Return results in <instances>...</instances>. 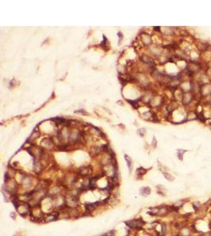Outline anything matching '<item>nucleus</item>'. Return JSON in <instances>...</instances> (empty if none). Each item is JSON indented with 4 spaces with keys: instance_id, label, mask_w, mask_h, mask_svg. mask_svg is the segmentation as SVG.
<instances>
[{
    "instance_id": "f257e3e1",
    "label": "nucleus",
    "mask_w": 211,
    "mask_h": 236,
    "mask_svg": "<svg viewBox=\"0 0 211 236\" xmlns=\"http://www.w3.org/2000/svg\"><path fill=\"white\" fill-rule=\"evenodd\" d=\"M125 223L131 229L139 230V229H142V227L144 226L145 222L141 218H139V219H133V220H127L125 222Z\"/></svg>"
},
{
    "instance_id": "f03ea898",
    "label": "nucleus",
    "mask_w": 211,
    "mask_h": 236,
    "mask_svg": "<svg viewBox=\"0 0 211 236\" xmlns=\"http://www.w3.org/2000/svg\"><path fill=\"white\" fill-rule=\"evenodd\" d=\"M5 183H6L5 190H6L10 195H16L17 191H18V186L17 182H16L14 179H10V180H8V181L6 182Z\"/></svg>"
},
{
    "instance_id": "7ed1b4c3",
    "label": "nucleus",
    "mask_w": 211,
    "mask_h": 236,
    "mask_svg": "<svg viewBox=\"0 0 211 236\" xmlns=\"http://www.w3.org/2000/svg\"><path fill=\"white\" fill-rule=\"evenodd\" d=\"M79 202L77 197H73L68 195L66 196V208L69 209H74L77 208Z\"/></svg>"
},
{
    "instance_id": "20e7f679",
    "label": "nucleus",
    "mask_w": 211,
    "mask_h": 236,
    "mask_svg": "<svg viewBox=\"0 0 211 236\" xmlns=\"http://www.w3.org/2000/svg\"><path fill=\"white\" fill-rule=\"evenodd\" d=\"M21 184L22 186V187L25 189V191H29L32 188V178L30 176L28 175H25L24 177L22 178L21 181Z\"/></svg>"
},
{
    "instance_id": "39448f33",
    "label": "nucleus",
    "mask_w": 211,
    "mask_h": 236,
    "mask_svg": "<svg viewBox=\"0 0 211 236\" xmlns=\"http://www.w3.org/2000/svg\"><path fill=\"white\" fill-rule=\"evenodd\" d=\"M60 195H62V188H61L60 186H52L51 189H49L48 191V196L51 198L57 197Z\"/></svg>"
},
{
    "instance_id": "423d86ee",
    "label": "nucleus",
    "mask_w": 211,
    "mask_h": 236,
    "mask_svg": "<svg viewBox=\"0 0 211 236\" xmlns=\"http://www.w3.org/2000/svg\"><path fill=\"white\" fill-rule=\"evenodd\" d=\"M59 212H53V213H48L46 215L44 216L43 220L45 223H50L52 221L56 220L57 219H59Z\"/></svg>"
},
{
    "instance_id": "0eeeda50",
    "label": "nucleus",
    "mask_w": 211,
    "mask_h": 236,
    "mask_svg": "<svg viewBox=\"0 0 211 236\" xmlns=\"http://www.w3.org/2000/svg\"><path fill=\"white\" fill-rule=\"evenodd\" d=\"M93 172V168L90 166V165H87V166H83V167H81L79 169H78V175L81 176H83V177H86L88 176H90Z\"/></svg>"
},
{
    "instance_id": "6e6552de",
    "label": "nucleus",
    "mask_w": 211,
    "mask_h": 236,
    "mask_svg": "<svg viewBox=\"0 0 211 236\" xmlns=\"http://www.w3.org/2000/svg\"><path fill=\"white\" fill-rule=\"evenodd\" d=\"M41 146L43 147V148L45 149H52L54 146V143H53V140L51 138H45V139H43V141H42L41 143Z\"/></svg>"
},
{
    "instance_id": "1a4fd4ad",
    "label": "nucleus",
    "mask_w": 211,
    "mask_h": 236,
    "mask_svg": "<svg viewBox=\"0 0 211 236\" xmlns=\"http://www.w3.org/2000/svg\"><path fill=\"white\" fill-rule=\"evenodd\" d=\"M101 204V202H93V203H87L85 205V209L86 211L89 212V213H92Z\"/></svg>"
},
{
    "instance_id": "9d476101",
    "label": "nucleus",
    "mask_w": 211,
    "mask_h": 236,
    "mask_svg": "<svg viewBox=\"0 0 211 236\" xmlns=\"http://www.w3.org/2000/svg\"><path fill=\"white\" fill-rule=\"evenodd\" d=\"M32 169L36 174H40V172L42 171V165L40 161V160H35L33 161V165H32Z\"/></svg>"
},
{
    "instance_id": "9b49d317",
    "label": "nucleus",
    "mask_w": 211,
    "mask_h": 236,
    "mask_svg": "<svg viewBox=\"0 0 211 236\" xmlns=\"http://www.w3.org/2000/svg\"><path fill=\"white\" fill-rule=\"evenodd\" d=\"M186 203V201L184 199H181V200H179L178 202H175L172 206V209L173 211H178L180 208H182Z\"/></svg>"
},
{
    "instance_id": "f8f14e48",
    "label": "nucleus",
    "mask_w": 211,
    "mask_h": 236,
    "mask_svg": "<svg viewBox=\"0 0 211 236\" xmlns=\"http://www.w3.org/2000/svg\"><path fill=\"white\" fill-rule=\"evenodd\" d=\"M191 233H192L191 228H188L187 227H183L182 229L180 230L179 234L180 236H191Z\"/></svg>"
},
{
    "instance_id": "ddd939ff",
    "label": "nucleus",
    "mask_w": 211,
    "mask_h": 236,
    "mask_svg": "<svg viewBox=\"0 0 211 236\" xmlns=\"http://www.w3.org/2000/svg\"><path fill=\"white\" fill-rule=\"evenodd\" d=\"M140 195L142 196V197H144V198H146V197H147V196H149V195H150V193H151V189L149 187V186H143V187H142L141 189H140Z\"/></svg>"
},
{
    "instance_id": "4468645a",
    "label": "nucleus",
    "mask_w": 211,
    "mask_h": 236,
    "mask_svg": "<svg viewBox=\"0 0 211 236\" xmlns=\"http://www.w3.org/2000/svg\"><path fill=\"white\" fill-rule=\"evenodd\" d=\"M141 59H142V62H144L149 64L150 66H151V65H155V63H154L153 60L151 59L150 58H149L148 56H145V55H144V56H142V57L141 58ZM151 67H152V66H151Z\"/></svg>"
},
{
    "instance_id": "2eb2a0df",
    "label": "nucleus",
    "mask_w": 211,
    "mask_h": 236,
    "mask_svg": "<svg viewBox=\"0 0 211 236\" xmlns=\"http://www.w3.org/2000/svg\"><path fill=\"white\" fill-rule=\"evenodd\" d=\"M125 160H126V164H127V166H128V168H129V171L130 172H131V169H132V165H133V161L131 160V158L125 154Z\"/></svg>"
},
{
    "instance_id": "dca6fc26",
    "label": "nucleus",
    "mask_w": 211,
    "mask_h": 236,
    "mask_svg": "<svg viewBox=\"0 0 211 236\" xmlns=\"http://www.w3.org/2000/svg\"><path fill=\"white\" fill-rule=\"evenodd\" d=\"M163 175H164V178H165L168 181L173 182V181L175 180V177H174L172 174L168 173V172H163Z\"/></svg>"
},
{
    "instance_id": "f3484780",
    "label": "nucleus",
    "mask_w": 211,
    "mask_h": 236,
    "mask_svg": "<svg viewBox=\"0 0 211 236\" xmlns=\"http://www.w3.org/2000/svg\"><path fill=\"white\" fill-rule=\"evenodd\" d=\"M191 205L195 212H198L200 209V208L202 207V204L199 202H194L191 203Z\"/></svg>"
},
{
    "instance_id": "a211bd4d",
    "label": "nucleus",
    "mask_w": 211,
    "mask_h": 236,
    "mask_svg": "<svg viewBox=\"0 0 211 236\" xmlns=\"http://www.w3.org/2000/svg\"><path fill=\"white\" fill-rule=\"evenodd\" d=\"M187 150H182V149H179L177 150V157L180 161L184 160V154H185Z\"/></svg>"
},
{
    "instance_id": "6ab92c4d",
    "label": "nucleus",
    "mask_w": 211,
    "mask_h": 236,
    "mask_svg": "<svg viewBox=\"0 0 211 236\" xmlns=\"http://www.w3.org/2000/svg\"><path fill=\"white\" fill-rule=\"evenodd\" d=\"M146 172H147V169H146V168L141 167V168H138L137 169L136 173H137L138 176H139V177H141V176H144V175L146 173Z\"/></svg>"
},
{
    "instance_id": "aec40b11",
    "label": "nucleus",
    "mask_w": 211,
    "mask_h": 236,
    "mask_svg": "<svg viewBox=\"0 0 211 236\" xmlns=\"http://www.w3.org/2000/svg\"><path fill=\"white\" fill-rule=\"evenodd\" d=\"M142 39L143 40V42L146 44V45H149L150 43H151V37L149 35H148L147 34H145L144 35L142 36Z\"/></svg>"
},
{
    "instance_id": "412c9836",
    "label": "nucleus",
    "mask_w": 211,
    "mask_h": 236,
    "mask_svg": "<svg viewBox=\"0 0 211 236\" xmlns=\"http://www.w3.org/2000/svg\"><path fill=\"white\" fill-rule=\"evenodd\" d=\"M190 97H191V94H189V93H186V94H184V99L186 98V99H187V98H190ZM191 99H190L188 102L184 101V105H187V103H189V102H191Z\"/></svg>"
},
{
    "instance_id": "4be33fe9",
    "label": "nucleus",
    "mask_w": 211,
    "mask_h": 236,
    "mask_svg": "<svg viewBox=\"0 0 211 236\" xmlns=\"http://www.w3.org/2000/svg\"><path fill=\"white\" fill-rule=\"evenodd\" d=\"M39 137V132L38 131H33V133L31 135V137H30V138L31 139H35V138H38Z\"/></svg>"
},
{
    "instance_id": "5701e85b",
    "label": "nucleus",
    "mask_w": 211,
    "mask_h": 236,
    "mask_svg": "<svg viewBox=\"0 0 211 236\" xmlns=\"http://www.w3.org/2000/svg\"><path fill=\"white\" fill-rule=\"evenodd\" d=\"M10 217H11L12 219H14V220L16 219V214H15V213H10Z\"/></svg>"
},
{
    "instance_id": "b1692460",
    "label": "nucleus",
    "mask_w": 211,
    "mask_h": 236,
    "mask_svg": "<svg viewBox=\"0 0 211 236\" xmlns=\"http://www.w3.org/2000/svg\"><path fill=\"white\" fill-rule=\"evenodd\" d=\"M75 113H83V114H86V115H87L88 113H86V112H85V110H81V111H75Z\"/></svg>"
},
{
    "instance_id": "393cba45",
    "label": "nucleus",
    "mask_w": 211,
    "mask_h": 236,
    "mask_svg": "<svg viewBox=\"0 0 211 236\" xmlns=\"http://www.w3.org/2000/svg\"><path fill=\"white\" fill-rule=\"evenodd\" d=\"M153 147H156V146H157V140H156V138H153Z\"/></svg>"
},
{
    "instance_id": "a878e982",
    "label": "nucleus",
    "mask_w": 211,
    "mask_h": 236,
    "mask_svg": "<svg viewBox=\"0 0 211 236\" xmlns=\"http://www.w3.org/2000/svg\"><path fill=\"white\" fill-rule=\"evenodd\" d=\"M154 28H155V30H157V31H160V27H155Z\"/></svg>"
},
{
    "instance_id": "bb28decb",
    "label": "nucleus",
    "mask_w": 211,
    "mask_h": 236,
    "mask_svg": "<svg viewBox=\"0 0 211 236\" xmlns=\"http://www.w3.org/2000/svg\"><path fill=\"white\" fill-rule=\"evenodd\" d=\"M209 126H210V128H211V124H210V125H209Z\"/></svg>"
},
{
    "instance_id": "cd10ccee",
    "label": "nucleus",
    "mask_w": 211,
    "mask_h": 236,
    "mask_svg": "<svg viewBox=\"0 0 211 236\" xmlns=\"http://www.w3.org/2000/svg\"><path fill=\"white\" fill-rule=\"evenodd\" d=\"M210 216H211V211H210Z\"/></svg>"
}]
</instances>
